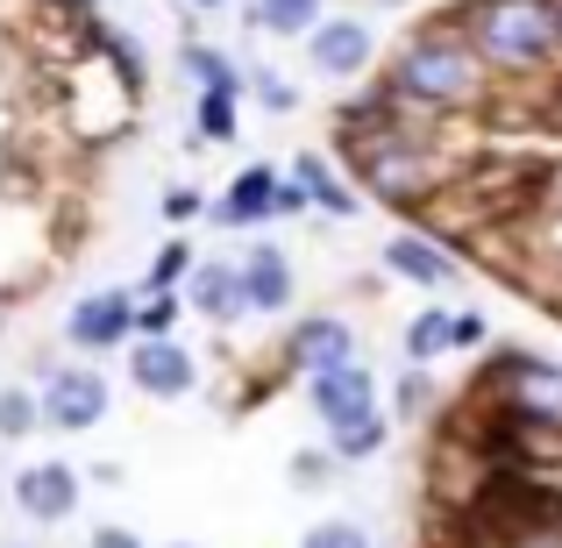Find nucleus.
<instances>
[{
  "label": "nucleus",
  "instance_id": "nucleus-36",
  "mask_svg": "<svg viewBox=\"0 0 562 548\" xmlns=\"http://www.w3.org/2000/svg\"><path fill=\"white\" fill-rule=\"evenodd\" d=\"M555 22H562V0H555Z\"/></svg>",
  "mask_w": 562,
  "mask_h": 548
},
{
  "label": "nucleus",
  "instance_id": "nucleus-31",
  "mask_svg": "<svg viewBox=\"0 0 562 548\" xmlns=\"http://www.w3.org/2000/svg\"><path fill=\"white\" fill-rule=\"evenodd\" d=\"M57 22H93V0H43Z\"/></svg>",
  "mask_w": 562,
  "mask_h": 548
},
{
  "label": "nucleus",
  "instance_id": "nucleus-2",
  "mask_svg": "<svg viewBox=\"0 0 562 548\" xmlns=\"http://www.w3.org/2000/svg\"><path fill=\"white\" fill-rule=\"evenodd\" d=\"M463 36L477 43L484 65L535 71V65L555 57L562 22H555V0H470L463 8Z\"/></svg>",
  "mask_w": 562,
  "mask_h": 548
},
{
  "label": "nucleus",
  "instance_id": "nucleus-15",
  "mask_svg": "<svg viewBox=\"0 0 562 548\" xmlns=\"http://www.w3.org/2000/svg\"><path fill=\"white\" fill-rule=\"evenodd\" d=\"M271 200H278V171L249 165V171H235V186L214 200V221L221 228H257V221H271Z\"/></svg>",
  "mask_w": 562,
  "mask_h": 548
},
{
  "label": "nucleus",
  "instance_id": "nucleus-25",
  "mask_svg": "<svg viewBox=\"0 0 562 548\" xmlns=\"http://www.w3.org/2000/svg\"><path fill=\"white\" fill-rule=\"evenodd\" d=\"M300 548H371V535L357 521H321V527H306Z\"/></svg>",
  "mask_w": 562,
  "mask_h": 548
},
{
  "label": "nucleus",
  "instance_id": "nucleus-20",
  "mask_svg": "<svg viewBox=\"0 0 562 548\" xmlns=\"http://www.w3.org/2000/svg\"><path fill=\"white\" fill-rule=\"evenodd\" d=\"M179 57H186V71H192V79H200V93H243V71H235L228 57L214 51V43H186Z\"/></svg>",
  "mask_w": 562,
  "mask_h": 548
},
{
  "label": "nucleus",
  "instance_id": "nucleus-27",
  "mask_svg": "<svg viewBox=\"0 0 562 548\" xmlns=\"http://www.w3.org/2000/svg\"><path fill=\"white\" fill-rule=\"evenodd\" d=\"M427 406H435V384H427V370L413 364L406 378H398V413H427Z\"/></svg>",
  "mask_w": 562,
  "mask_h": 548
},
{
  "label": "nucleus",
  "instance_id": "nucleus-33",
  "mask_svg": "<svg viewBox=\"0 0 562 548\" xmlns=\"http://www.w3.org/2000/svg\"><path fill=\"white\" fill-rule=\"evenodd\" d=\"M93 548H143V541L128 535V527H100V535H93Z\"/></svg>",
  "mask_w": 562,
  "mask_h": 548
},
{
  "label": "nucleus",
  "instance_id": "nucleus-17",
  "mask_svg": "<svg viewBox=\"0 0 562 548\" xmlns=\"http://www.w3.org/2000/svg\"><path fill=\"white\" fill-rule=\"evenodd\" d=\"M321 14H328V0H257L249 22H257L263 36H314Z\"/></svg>",
  "mask_w": 562,
  "mask_h": 548
},
{
  "label": "nucleus",
  "instance_id": "nucleus-18",
  "mask_svg": "<svg viewBox=\"0 0 562 548\" xmlns=\"http://www.w3.org/2000/svg\"><path fill=\"white\" fill-rule=\"evenodd\" d=\"M456 349V314H441V306H427V314H413V328H406V357L420 364V370H435L441 357Z\"/></svg>",
  "mask_w": 562,
  "mask_h": 548
},
{
  "label": "nucleus",
  "instance_id": "nucleus-1",
  "mask_svg": "<svg viewBox=\"0 0 562 548\" xmlns=\"http://www.w3.org/2000/svg\"><path fill=\"white\" fill-rule=\"evenodd\" d=\"M484 57L477 43L463 36V22H420L406 43L392 51L384 65V93L392 108H413V114H456L484 93Z\"/></svg>",
  "mask_w": 562,
  "mask_h": 548
},
{
  "label": "nucleus",
  "instance_id": "nucleus-28",
  "mask_svg": "<svg viewBox=\"0 0 562 548\" xmlns=\"http://www.w3.org/2000/svg\"><path fill=\"white\" fill-rule=\"evenodd\" d=\"M257 100H263V108H271V114H292V108H300V93H292L285 79H271V71H263V79H257Z\"/></svg>",
  "mask_w": 562,
  "mask_h": 548
},
{
  "label": "nucleus",
  "instance_id": "nucleus-29",
  "mask_svg": "<svg viewBox=\"0 0 562 548\" xmlns=\"http://www.w3.org/2000/svg\"><path fill=\"white\" fill-rule=\"evenodd\" d=\"M200 192H192V186H179V192H165V221H192V214H200Z\"/></svg>",
  "mask_w": 562,
  "mask_h": 548
},
{
  "label": "nucleus",
  "instance_id": "nucleus-3",
  "mask_svg": "<svg viewBox=\"0 0 562 548\" xmlns=\"http://www.w3.org/2000/svg\"><path fill=\"white\" fill-rule=\"evenodd\" d=\"M342 150L357 157V179L371 186V200L413 206V200H427V186H435V157H427L413 136H398V128H378V136L342 128Z\"/></svg>",
  "mask_w": 562,
  "mask_h": 548
},
{
  "label": "nucleus",
  "instance_id": "nucleus-21",
  "mask_svg": "<svg viewBox=\"0 0 562 548\" xmlns=\"http://www.w3.org/2000/svg\"><path fill=\"white\" fill-rule=\"evenodd\" d=\"M200 136L206 143H235V93H200Z\"/></svg>",
  "mask_w": 562,
  "mask_h": 548
},
{
  "label": "nucleus",
  "instance_id": "nucleus-7",
  "mask_svg": "<svg viewBox=\"0 0 562 548\" xmlns=\"http://www.w3.org/2000/svg\"><path fill=\"white\" fill-rule=\"evenodd\" d=\"M128 378L150 399H186L192 384H200V364H192V349L171 343V335H143V343L128 349Z\"/></svg>",
  "mask_w": 562,
  "mask_h": 548
},
{
  "label": "nucleus",
  "instance_id": "nucleus-19",
  "mask_svg": "<svg viewBox=\"0 0 562 548\" xmlns=\"http://www.w3.org/2000/svg\"><path fill=\"white\" fill-rule=\"evenodd\" d=\"M384 441H392V413H363V421L335 427V435H328V449H335V463H371Z\"/></svg>",
  "mask_w": 562,
  "mask_h": 548
},
{
  "label": "nucleus",
  "instance_id": "nucleus-8",
  "mask_svg": "<svg viewBox=\"0 0 562 548\" xmlns=\"http://www.w3.org/2000/svg\"><path fill=\"white\" fill-rule=\"evenodd\" d=\"M285 364L300 370V378H321V370H335V364H357V328H349L342 314H306L300 328L285 335Z\"/></svg>",
  "mask_w": 562,
  "mask_h": 548
},
{
  "label": "nucleus",
  "instance_id": "nucleus-4",
  "mask_svg": "<svg viewBox=\"0 0 562 548\" xmlns=\"http://www.w3.org/2000/svg\"><path fill=\"white\" fill-rule=\"evenodd\" d=\"M498 392H506V413L527 427H562V370L549 357H527V349H498L492 364Z\"/></svg>",
  "mask_w": 562,
  "mask_h": 548
},
{
  "label": "nucleus",
  "instance_id": "nucleus-32",
  "mask_svg": "<svg viewBox=\"0 0 562 548\" xmlns=\"http://www.w3.org/2000/svg\"><path fill=\"white\" fill-rule=\"evenodd\" d=\"M513 548H562V527H527Z\"/></svg>",
  "mask_w": 562,
  "mask_h": 548
},
{
  "label": "nucleus",
  "instance_id": "nucleus-6",
  "mask_svg": "<svg viewBox=\"0 0 562 548\" xmlns=\"http://www.w3.org/2000/svg\"><path fill=\"white\" fill-rule=\"evenodd\" d=\"M100 413H108V378L100 370H50V384H43V421L65 427V435H86V427H100Z\"/></svg>",
  "mask_w": 562,
  "mask_h": 548
},
{
  "label": "nucleus",
  "instance_id": "nucleus-10",
  "mask_svg": "<svg viewBox=\"0 0 562 548\" xmlns=\"http://www.w3.org/2000/svg\"><path fill=\"white\" fill-rule=\"evenodd\" d=\"M65 335L79 349H122L128 335H136V292H93V300L71 306Z\"/></svg>",
  "mask_w": 562,
  "mask_h": 548
},
{
  "label": "nucleus",
  "instance_id": "nucleus-35",
  "mask_svg": "<svg viewBox=\"0 0 562 548\" xmlns=\"http://www.w3.org/2000/svg\"><path fill=\"white\" fill-rule=\"evenodd\" d=\"M200 8H221V0H200Z\"/></svg>",
  "mask_w": 562,
  "mask_h": 548
},
{
  "label": "nucleus",
  "instance_id": "nucleus-24",
  "mask_svg": "<svg viewBox=\"0 0 562 548\" xmlns=\"http://www.w3.org/2000/svg\"><path fill=\"white\" fill-rule=\"evenodd\" d=\"M186 271H192V249L186 243H165V249H157V264H150V278H143V292H171Z\"/></svg>",
  "mask_w": 562,
  "mask_h": 548
},
{
  "label": "nucleus",
  "instance_id": "nucleus-23",
  "mask_svg": "<svg viewBox=\"0 0 562 548\" xmlns=\"http://www.w3.org/2000/svg\"><path fill=\"white\" fill-rule=\"evenodd\" d=\"M179 321V292H143L136 300V335H171Z\"/></svg>",
  "mask_w": 562,
  "mask_h": 548
},
{
  "label": "nucleus",
  "instance_id": "nucleus-11",
  "mask_svg": "<svg viewBox=\"0 0 562 548\" xmlns=\"http://www.w3.org/2000/svg\"><path fill=\"white\" fill-rule=\"evenodd\" d=\"M14 506H22L29 521H71V506H79V470L71 463H29L22 478H14Z\"/></svg>",
  "mask_w": 562,
  "mask_h": 548
},
{
  "label": "nucleus",
  "instance_id": "nucleus-12",
  "mask_svg": "<svg viewBox=\"0 0 562 548\" xmlns=\"http://www.w3.org/2000/svg\"><path fill=\"white\" fill-rule=\"evenodd\" d=\"M235 271H243V300H249V314H285L292 306V257L278 243H257L249 249L243 264H235Z\"/></svg>",
  "mask_w": 562,
  "mask_h": 548
},
{
  "label": "nucleus",
  "instance_id": "nucleus-9",
  "mask_svg": "<svg viewBox=\"0 0 562 548\" xmlns=\"http://www.w3.org/2000/svg\"><path fill=\"white\" fill-rule=\"evenodd\" d=\"M306 399H314V413L328 421V435L349 427V421H363V413H378V384H371L363 364H335V370H321V378H306Z\"/></svg>",
  "mask_w": 562,
  "mask_h": 548
},
{
  "label": "nucleus",
  "instance_id": "nucleus-14",
  "mask_svg": "<svg viewBox=\"0 0 562 548\" xmlns=\"http://www.w3.org/2000/svg\"><path fill=\"white\" fill-rule=\"evenodd\" d=\"M384 271H398V278H413V286L441 292V286L463 278V264H456L441 243H427V235H392V243H384Z\"/></svg>",
  "mask_w": 562,
  "mask_h": 548
},
{
  "label": "nucleus",
  "instance_id": "nucleus-34",
  "mask_svg": "<svg viewBox=\"0 0 562 548\" xmlns=\"http://www.w3.org/2000/svg\"><path fill=\"white\" fill-rule=\"evenodd\" d=\"M378 8H413V0H378Z\"/></svg>",
  "mask_w": 562,
  "mask_h": 548
},
{
  "label": "nucleus",
  "instance_id": "nucleus-5",
  "mask_svg": "<svg viewBox=\"0 0 562 548\" xmlns=\"http://www.w3.org/2000/svg\"><path fill=\"white\" fill-rule=\"evenodd\" d=\"M306 57H314V71H328V79H363V71L378 65V29L363 22V14H321V29L306 36Z\"/></svg>",
  "mask_w": 562,
  "mask_h": 548
},
{
  "label": "nucleus",
  "instance_id": "nucleus-16",
  "mask_svg": "<svg viewBox=\"0 0 562 548\" xmlns=\"http://www.w3.org/2000/svg\"><path fill=\"white\" fill-rule=\"evenodd\" d=\"M292 179L306 186V200H314L321 214H335V221H349V214H357V192H349V186L328 171V157H314V150H306V157H292Z\"/></svg>",
  "mask_w": 562,
  "mask_h": 548
},
{
  "label": "nucleus",
  "instance_id": "nucleus-26",
  "mask_svg": "<svg viewBox=\"0 0 562 548\" xmlns=\"http://www.w3.org/2000/svg\"><path fill=\"white\" fill-rule=\"evenodd\" d=\"M335 478V449L321 456V449H300L292 456V484H300V492H314V484H328Z\"/></svg>",
  "mask_w": 562,
  "mask_h": 548
},
{
  "label": "nucleus",
  "instance_id": "nucleus-30",
  "mask_svg": "<svg viewBox=\"0 0 562 548\" xmlns=\"http://www.w3.org/2000/svg\"><path fill=\"white\" fill-rule=\"evenodd\" d=\"M456 349H484V321L477 314H456Z\"/></svg>",
  "mask_w": 562,
  "mask_h": 548
},
{
  "label": "nucleus",
  "instance_id": "nucleus-22",
  "mask_svg": "<svg viewBox=\"0 0 562 548\" xmlns=\"http://www.w3.org/2000/svg\"><path fill=\"white\" fill-rule=\"evenodd\" d=\"M36 421H43V399H29V392H14V384H8V392H0V435L22 441Z\"/></svg>",
  "mask_w": 562,
  "mask_h": 548
},
{
  "label": "nucleus",
  "instance_id": "nucleus-13",
  "mask_svg": "<svg viewBox=\"0 0 562 548\" xmlns=\"http://www.w3.org/2000/svg\"><path fill=\"white\" fill-rule=\"evenodd\" d=\"M186 306H192V314H206L214 328H228L235 314H249L243 271H235V264H192V271H186Z\"/></svg>",
  "mask_w": 562,
  "mask_h": 548
}]
</instances>
